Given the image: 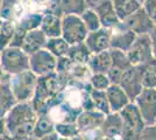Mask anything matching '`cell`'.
<instances>
[{
	"label": "cell",
	"mask_w": 156,
	"mask_h": 140,
	"mask_svg": "<svg viewBox=\"0 0 156 140\" xmlns=\"http://www.w3.org/2000/svg\"><path fill=\"white\" fill-rule=\"evenodd\" d=\"M36 118L30 102L15 103L4 118L7 133L19 140L30 137Z\"/></svg>",
	"instance_id": "obj_1"
},
{
	"label": "cell",
	"mask_w": 156,
	"mask_h": 140,
	"mask_svg": "<svg viewBox=\"0 0 156 140\" xmlns=\"http://www.w3.org/2000/svg\"><path fill=\"white\" fill-rule=\"evenodd\" d=\"M0 68L9 76L29 70V55L21 48L7 47L0 52Z\"/></svg>",
	"instance_id": "obj_2"
},
{
	"label": "cell",
	"mask_w": 156,
	"mask_h": 140,
	"mask_svg": "<svg viewBox=\"0 0 156 140\" xmlns=\"http://www.w3.org/2000/svg\"><path fill=\"white\" fill-rule=\"evenodd\" d=\"M37 76L30 70L9 76V84L16 103L32 102L35 88H36Z\"/></svg>",
	"instance_id": "obj_3"
},
{
	"label": "cell",
	"mask_w": 156,
	"mask_h": 140,
	"mask_svg": "<svg viewBox=\"0 0 156 140\" xmlns=\"http://www.w3.org/2000/svg\"><path fill=\"white\" fill-rule=\"evenodd\" d=\"M87 34L89 32L79 15H63L62 16L61 36L70 46L84 42Z\"/></svg>",
	"instance_id": "obj_4"
},
{
	"label": "cell",
	"mask_w": 156,
	"mask_h": 140,
	"mask_svg": "<svg viewBox=\"0 0 156 140\" xmlns=\"http://www.w3.org/2000/svg\"><path fill=\"white\" fill-rule=\"evenodd\" d=\"M136 105L139 112L142 117L146 126L156 125V90L146 89L142 91L133 102Z\"/></svg>",
	"instance_id": "obj_5"
},
{
	"label": "cell",
	"mask_w": 156,
	"mask_h": 140,
	"mask_svg": "<svg viewBox=\"0 0 156 140\" xmlns=\"http://www.w3.org/2000/svg\"><path fill=\"white\" fill-rule=\"evenodd\" d=\"M133 103L142 91V78H141V66H130L121 74L119 84Z\"/></svg>",
	"instance_id": "obj_6"
},
{
	"label": "cell",
	"mask_w": 156,
	"mask_h": 140,
	"mask_svg": "<svg viewBox=\"0 0 156 140\" xmlns=\"http://www.w3.org/2000/svg\"><path fill=\"white\" fill-rule=\"evenodd\" d=\"M132 66H143L153 57L151 45L148 34L137 35L130 48L126 52Z\"/></svg>",
	"instance_id": "obj_7"
},
{
	"label": "cell",
	"mask_w": 156,
	"mask_h": 140,
	"mask_svg": "<svg viewBox=\"0 0 156 140\" xmlns=\"http://www.w3.org/2000/svg\"><path fill=\"white\" fill-rule=\"evenodd\" d=\"M57 59L46 48L29 55V70L37 77L56 73Z\"/></svg>",
	"instance_id": "obj_8"
},
{
	"label": "cell",
	"mask_w": 156,
	"mask_h": 140,
	"mask_svg": "<svg viewBox=\"0 0 156 140\" xmlns=\"http://www.w3.org/2000/svg\"><path fill=\"white\" fill-rule=\"evenodd\" d=\"M112 29L108 28H99L98 31L90 32L87 34L84 43L91 54H97L110 49Z\"/></svg>",
	"instance_id": "obj_9"
},
{
	"label": "cell",
	"mask_w": 156,
	"mask_h": 140,
	"mask_svg": "<svg viewBox=\"0 0 156 140\" xmlns=\"http://www.w3.org/2000/svg\"><path fill=\"white\" fill-rule=\"evenodd\" d=\"M124 26L132 31L136 35H143V34H149L153 29L154 23L151 22L149 16L144 12L142 7L139 8L135 13H133L128 16L125 21H122Z\"/></svg>",
	"instance_id": "obj_10"
},
{
	"label": "cell",
	"mask_w": 156,
	"mask_h": 140,
	"mask_svg": "<svg viewBox=\"0 0 156 140\" xmlns=\"http://www.w3.org/2000/svg\"><path fill=\"white\" fill-rule=\"evenodd\" d=\"M104 119L105 114L97 110H83L77 116L75 124L79 133H83L100 128L101 124L104 123Z\"/></svg>",
	"instance_id": "obj_11"
},
{
	"label": "cell",
	"mask_w": 156,
	"mask_h": 140,
	"mask_svg": "<svg viewBox=\"0 0 156 140\" xmlns=\"http://www.w3.org/2000/svg\"><path fill=\"white\" fill-rule=\"evenodd\" d=\"M136 36V34L133 33L128 28H126L124 23L120 22L119 26L112 29L110 49H118V50L127 52L130 48V46L133 45V42L135 41Z\"/></svg>",
	"instance_id": "obj_12"
},
{
	"label": "cell",
	"mask_w": 156,
	"mask_h": 140,
	"mask_svg": "<svg viewBox=\"0 0 156 140\" xmlns=\"http://www.w3.org/2000/svg\"><path fill=\"white\" fill-rule=\"evenodd\" d=\"M15 103L16 100L9 84V75L2 74L0 77V118H5Z\"/></svg>",
	"instance_id": "obj_13"
},
{
	"label": "cell",
	"mask_w": 156,
	"mask_h": 140,
	"mask_svg": "<svg viewBox=\"0 0 156 140\" xmlns=\"http://www.w3.org/2000/svg\"><path fill=\"white\" fill-rule=\"evenodd\" d=\"M105 92H106L107 99H108L111 112L118 113L130 103L128 96L118 84H111L110 87L105 90Z\"/></svg>",
	"instance_id": "obj_14"
},
{
	"label": "cell",
	"mask_w": 156,
	"mask_h": 140,
	"mask_svg": "<svg viewBox=\"0 0 156 140\" xmlns=\"http://www.w3.org/2000/svg\"><path fill=\"white\" fill-rule=\"evenodd\" d=\"M124 130V123L119 113L111 112L110 114L105 116L104 123L100 126V131L104 138L113 139V138H120Z\"/></svg>",
	"instance_id": "obj_15"
},
{
	"label": "cell",
	"mask_w": 156,
	"mask_h": 140,
	"mask_svg": "<svg viewBox=\"0 0 156 140\" xmlns=\"http://www.w3.org/2000/svg\"><path fill=\"white\" fill-rule=\"evenodd\" d=\"M40 29L48 39L58 38L62 33V16L51 12H43Z\"/></svg>",
	"instance_id": "obj_16"
},
{
	"label": "cell",
	"mask_w": 156,
	"mask_h": 140,
	"mask_svg": "<svg viewBox=\"0 0 156 140\" xmlns=\"http://www.w3.org/2000/svg\"><path fill=\"white\" fill-rule=\"evenodd\" d=\"M47 40H48V38L43 34V32L40 28L34 29V31H29L25 35V39H23L22 45H21V49L27 55H32L40 49H43L46 46Z\"/></svg>",
	"instance_id": "obj_17"
},
{
	"label": "cell",
	"mask_w": 156,
	"mask_h": 140,
	"mask_svg": "<svg viewBox=\"0 0 156 140\" xmlns=\"http://www.w3.org/2000/svg\"><path fill=\"white\" fill-rule=\"evenodd\" d=\"M94 11H96L98 18L100 20V25H101L103 28L114 29L121 22V21L119 20V18L117 16V13H115V11L113 8V5H112L111 0H106L100 6L97 7Z\"/></svg>",
	"instance_id": "obj_18"
},
{
	"label": "cell",
	"mask_w": 156,
	"mask_h": 140,
	"mask_svg": "<svg viewBox=\"0 0 156 140\" xmlns=\"http://www.w3.org/2000/svg\"><path fill=\"white\" fill-rule=\"evenodd\" d=\"M87 67L91 74H107L112 67L110 50H105L97 54H92L87 62Z\"/></svg>",
	"instance_id": "obj_19"
},
{
	"label": "cell",
	"mask_w": 156,
	"mask_h": 140,
	"mask_svg": "<svg viewBox=\"0 0 156 140\" xmlns=\"http://www.w3.org/2000/svg\"><path fill=\"white\" fill-rule=\"evenodd\" d=\"M111 1L117 13V16L121 22L142 7V4L137 0H111Z\"/></svg>",
	"instance_id": "obj_20"
},
{
	"label": "cell",
	"mask_w": 156,
	"mask_h": 140,
	"mask_svg": "<svg viewBox=\"0 0 156 140\" xmlns=\"http://www.w3.org/2000/svg\"><path fill=\"white\" fill-rule=\"evenodd\" d=\"M91 55L92 54L90 53V50L87 49V47H86L84 42L70 46L69 52L66 54V56L73 63H77V64H87Z\"/></svg>",
	"instance_id": "obj_21"
},
{
	"label": "cell",
	"mask_w": 156,
	"mask_h": 140,
	"mask_svg": "<svg viewBox=\"0 0 156 140\" xmlns=\"http://www.w3.org/2000/svg\"><path fill=\"white\" fill-rule=\"evenodd\" d=\"M142 85L146 89H156V59L141 66Z\"/></svg>",
	"instance_id": "obj_22"
},
{
	"label": "cell",
	"mask_w": 156,
	"mask_h": 140,
	"mask_svg": "<svg viewBox=\"0 0 156 140\" xmlns=\"http://www.w3.org/2000/svg\"><path fill=\"white\" fill-rule=\"evenodd\" d=\"M85 0H59L61 15H80L86 9Z\"/></svg>",
	"instance_id": "obj_23"
},
{
	"label": "cell",
	"mask_w": 156,
	"mask_h": 140,
	"mask_svg": "<svg viewBox=\"0 0 156 140\" xmlns=\"http://www.w3.org/2000/svg\"><path fill=\"white\" fill-rule=\"evenodd\" d=\"M54 131H55V123L50 119V117L37 116V118L35 120V124H34L32 135L35 137L36 139H40L43 135L50 133V132H54Z\"/></svg>",
	"instance_id": "obj_24"
},
{
	"label": "cell",
	"mask_w": 156,
	"mask_h": 140,
	"mask_svg": "<svg viewBox=\"0 0 156 140\" xmlns=\"http://www.w3.org/2000/svg\"><path fill=\"white\" fill-rule=\"evenodd\" d=\"M44 48L49 53H51L56 59H58L62 56H66V54L69 52V48H70V45L62 36H58V38L48 39Z\"/></svg>",
	"instance_id": "obj_25"
},
{
	"label": "cell",
	"mask_w": 156,
	"mask_h": 140,
	"mask_svg": "<svg viewBox=\"0 0 156 140\" xmlns=\"http://www.w3.org/2000/svg\"><path fill=\"white\" fill-rule=\"evenodd\" d=\"M42 15H43V13H40V12L27 13L25 15H22L18 21H15V23L20 28H22L25 32L39 29L41 26V21H42Z\"/></svg>",
	"instance_id": "obj_26"
},
{
	"label": "cell",
	"mask_w": 156,
	"mask_h": 140,
	"mask_svg": "<svg viewBox=\"0 0 156 140\" xmlns=\"http://www.w3.org/2000/svg\"><path fill=\"white\" fill-rule=\"evenodd\" d=\"M90 97H91V100L93 103L94 110L104 113L105 116L111 113L110 104H108V99H107V96H106L105 91H103V90H94V89L91 88Z\"/></svg>",
	"instance_id": "obj_27"
},
{
	"label": "cell",
	"mask_w": 156,
	"mask_h": 140,
	"mask_svg": "<svg viewBox=\"0 0 156 140\" xmlns=\"http://www.w3.org/2000/svg\"><path fill=\"white\" fill-rule=\"evenodd\" d=\"M15 29V22L14 21H4L1 20L0 25V52L5 48L9 47Z\"/></svg>",
	"instance_id": "obj_28"
},
{
	"label": "cell",
	"mask_w": 156,
	"mask_h": 140,
	"mask_svg": "<svg viewBox=\"0 0 156 140\" xmlns=\"http://www.w3.org/2000/svg\"><path fill=\"white\" fill-rule=\"evenodd\" d=\"M80 19L83 21V23L85 25L87 32H94V31H98L99 28H101V25H100V20L98 18L97 13L94 9H90V8H86L83 13L79 15Z\"/></svg>",
	"instance_id": "obj_29"
},
{
	"label": "cell",
	"mask_w": 156,
	"mask_h": 140,
	"mask_svg": "<svg viewBox=\"0 0 156 140\" xmlns=\"http://www.w3.org/2000/svg\"><path fill=\"white\" fill-rule=\"evenodd\" d=\"M111 54V59H112V67L119 69L120 71H125L127 68H129L130 64L128 56L126 52L122 50H118V49H108Z\"/></svg>",
	"instance_id": "obj_30"
},
{
	"label": "cell",
	"mask_w": 156,
	"mask_h": 140,
	"mask_svg": "<svg viewBox=\"0 0 156 140\" xmlns=\"http://www.w3.org/2000/svg\"><path fill=\"white\" fill-rule=\"evenodd\" d=\"M18 2L19 0H2L0 9V20L15 22V11Z\"/></svg>",
	"instance_id": "obj_31"
},
{
	"label": "cell",
	"mask_w": 156,
	"mask_h": 140,
	"mask_svg": "<svg viewBox=\"0 0 156 140\" xmlns=\"http://www.w3.org/2000/svg\"><path fill=\"white\" fill-rule=\"evenodd\" d=\"M55 132L58 134L59 137L68 138V139L79 134V131H78L76 124L75 123H68V121L56 123L55 124Z\"/></svg>",
	"instance_id": "obj_32"
},
{
	"label": "cell",
	"mask_w": 156,
	"mask_h": 140,
	"mask_svg": "<svg viewBox=\"0 0 156 140\" xmlns=\"http://www.w3.org/2000/svg\"><path fill=\"white\" fill-rule=\"evenodd\" d=\"M89 83L92 89L94 90H103L105 91L111 85V82L106 74H91Z\"/></svg>",
	"instance_id": "obj_33"
},
{
	"label": "cell",
	"mask_w": 156,
	"mask_h": 140,
	"mask_svg": "<svg viewBox=\"0 0 156 140\" xmlns=\"http://www.w3.org/2000/svg\"><path fill=\"white\" fill-rule=\"evenodd\" d=\"M73 62H72L68 56H62L57 59V64H56V73L57 74H68L72 67Z\"/></svg>",
	"instance_id": "obj_34"
},
{
	"label": "cell",
	"mask_w": 156,
	"mask_h": 140,
	"mask_svg": "<svg viewBox=\"0 0 156 140\" xmlns=\"http://www.w3.org/2000/svg\"><path fill=\"white\" fill-rule=\"evenodd\" d=\"M142 8L149 16L151 22L156 25V0H144V2L142 4Z\"/></svg>",
	"instance_id": "obj_35"
},
{
	"label": "cell",
	"mask_w": 156,
	"mask_h": 140,
	"mask_svg": "<svg viewBox=\"0 0 156 140\" xmlns=\"http://www.w3.org/2000/svg\"><path fill=\"white\" fill-rule=\"evenodd\" d=\"M27 32H25L22 28H20L16 23H15V29H14V35L13 39H12V42L9 47H15V48H21V45H22V41L25 39V35H26Z\"/></svg>",
	"instance_id": "obj_36"
},
{
	"label": "cell",
	"mask_w": 156,
	"mask_h": 140,
	"mask_svg": "<svg viewBox=\"0 0 156 140\" xmlns=\"http://www.w3.org/2000/svg\"><path fill=\"white\" fill-rule=\"evenodd\" d=\"M137 140H156V125L144 127Z\"/></svg>",
	"instance_id": "obj_37"
},
{
	"label": "cell",
	"mask_w": 156,
	"mask_h": 140,
	"mask_svg": "<svg viewBox=\"0 0 156 140\" xmlns=\"http://www.w3.org/2000/svg\"><path fill=\"white\" fill-rule=\"evenodd\" d=\"M150 39V45H151V53H153V57L156 59V25H154L153 29L150 31L148 34Z\"/></svg>",
	"instance_id": "obj_38"
},
{
	"label": "cell",
	"mask_w": 156,
	"mask_h": 140,
	"mask_svg": "<svg viewBox=\"0 0 156 140\" xmlns=\"http://www.w3.org/2000/svg\"><path fill=\"white\" fill-rule=\"evenodd\" d=\"M106 0H85L86 7L90 9H96L97 7H99L103 2H105Z\"/></svg>",
	"instance_id": "obj_39"
},
{
	"label": "cell",
	"mask_w": 156,
	"mask_h": 140,
	"mask_svg": "<svg viewBox=\"0 0 156 140\" xmlns=\"http://www.w3.org/2000/svg\"><path fill=\"white\" fill-rule=\"evenodd\" d=\"M58 139H59V135L54 131V132H50V133L43 135V137L40 138L39 140H58Z\"/></svg>",
	"instance_id": "obj_40"
},
{
	"label": "cell",
	"mask_w": 156,
	"mask_h": 140,
	"mask_svg": "<svg viewBox=\"0 0 156 140\" xmlns=\"http://www.w3.org/2000/svg\"><path fill=\"white\" fill-rule=\"evenodd\" d=\"M6 125H5V120L4 118H0V135H2L4 133H6Z\"/></svg>",
	"instance_id": "obj_41"
},
{
	"label": "cell",
	"mask_w": 156,
	"mask_h": 140,
	"mask_svg": "<svg viewBox=\"0 0 156 140\" xmlns=\"http://www.w3.org/2000/svg\"><path fill=\"white\" fill-rule=\"evenodd\" d=\"M0 140H19L16 139V138H14V137H12L9 133H4L2 135H0Z\"/></svg>",
	"instance_id": "obj_42"
},
{
	"label": "cell",
	"mask_w": 156,
	"mask_h": 140,
	"mask_svg": "<svg viewBox=\"0 0 156 140\" xmlns=\"http://www.w3.org/2000/svg\"><path fill=\"white\" fill-rule=\"evenodd\" d=\"M70 140H85V139L82 137V134L79 133V134H77V135H75V137L70 138Z\"/></svg>",
	"instance_id": "obj_43"
},
{
	"label": "cell",
	"mask_w": 156,
	"mask_h": 140,
	"mask_svg": "<svg viewBox=\"0 0 156 140\" xmlns=\"http://www.w3.org/2000/svg\"><path fill=\"white\" fill-rule=\"evenodd\" d=\"M20 140H39V139H36L35 137L30 135V137H27V138H23V139H20Z\"/></svg>",
	"instance_id": "obj_44"
},
{
	"label": "cell",
	"mask_w": 156,
	"mask_h": 140,
	"mask_svg": "<svg viewBox=\"0 0 156 140\" xmlns=\"http://www.w3.org/2000/svg\"><path fill=\"white\" fill-rule=\"evenodd\" d=\"M58 140H70V139H68V138H63V137H59Z\"/></svg>",
	"instance_id": "obj_45"
},
{
	"label": "cell",
	"mask_w": 156,
	"mask_h": 140,
	"mask_svg": "<svg viewBox=\"0 0 156 140\" xmlns=\"http://www.w3.org/2000/svg\"><path fill=\"white\" fill-rule=\"evenodd\" d=\"M137 1H140L141 4H143V2H144V0H137Z\"/></svg>",
	"instance_id": "obj_46"
},
{
	"label": "cell",
	"mask_w": 156,
	"mask_h": 140,
	"mask_svg": "<svg viewBox=\"0 0 156 140\" xmlns=\"http://www.w3.org/2000/svg\"><path fill=\"white\" fill-rule=\"evenodd\" d=\"M1 4H2V0H0V9H1Z\"/></svg>",
	"instance_id": "obj_47"
},
{
	"label": "cell",
	"mask_w": 156,
	"mask_h": 140,
	"mask_svg": "<svg viewBox=\"0 0 156 140\" xmlns=\"http://www.w3.org/2000/svg\"><path fill=\"white\" fill-rule=\"evenodd\" d=\"M0 25H1V20H0Z\"/></svg>",
	"instance_id": "obj_48"
},
{
	"label": "cell",
	"mask_w": 156,
	"mask_h": 140,
	"mask_svg": "<svg viewBox=\"0 0 156 140\" xmlns=\"http://www.w3.org/2000/svg\"><path fill=\"white\" fill-rule=\"evenodd\" d=\"M155 90H156V89H155Z\"/></svg>",
	"instance_id": "obj_49"
}]
</instances>
